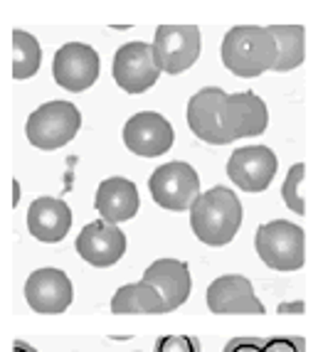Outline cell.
<instances>
[{"mask_svg": "<svg viewBox=\"0 0 318 352\" xmlns=\"http://www.w3.org/2000/svg\"><path fill=\"white\" fill-rule=\"evenodd\" d=\"M188 126L210 146H230L240 138L264 133L269 109L254 91L227 94L220 87H205L190 96Z\"/></svg>", "mask_w": 318, "mask_h": 352, "instance_id": "obj_1", "label": "cell"}, {"mask_svg": "<svg viewBox=\"0 0 318 352\" xmlns=\"http://www.w3.org/2000/svg\"><path fill=\"white\" fill-rule=\"evenodd\" d=\"M193 234L207 247H224L237 236L242 227V202L230 188H218L200 192L190 207Z\"/></svg>", "mask_w": 318, "mask_h": 352, "instance_id": "obj_2", "label": "cell"}, {"mask_svg": "<svg viewBox=\"0 0 318 352\" xmlns=\"http://www.w3.org/2000/svg\"><path fill=\"white\" fill-rule=\"evenodd\" d=\"M222 65L242 79H252L271 72L277 59V42L269 28L259 25H235L222 40Z\"/></svg>", "mask_w": 318, "mask_h": 352, "instance_id": "obj_3", "label": "cell"}, {"mask_svg": "<svg viewBox=\"0 0 318 352\" xmlns=\"http://www.w3.org/2000/svg\"><path fill=\"white\" fill-rule=\"evenodd\" d=\"M254 249L269 269L299 271L306 261V234L299 224L274 219L254 232Z\"/></svg>", "mask_w": 318, "mask_h": 352, "instance_id": "obj_4", "label": "cell"}, {"mask_svg": "<svg viewBox=\"0 0 318 352\" xmlns=\"http://www.w3.org/2000/svg\"><path fill=\"white\" fill-rule=\"evenodd\" d=\"M82 129V113L72 101H47L30 113L25 135L40 151L67 146Z\"/></svg>", "mask_w": 318, "mask_h": 352, "instance_id": "obj_5", "label": "cell"}, {"mask_svg": "<svg viewBox=\"0 0 318 352\" xmlns=\"http://www.w3.org/2000/svg\"><path fill=\"white\" fill-rule=\"evenodd\" d=\"M153 59L163 74H183L202 52V35L198 25H160L156 30Z\"/></svg>", "mask_w": 318, "mask_h": 352, "instance_id": "obj_6", "label": "cell"}, {"mask_svg": "<svg viewBox=\"0 0 318 352\" xmlns=\"http://www.w3.org/2000/svg\"><path fill=\"white\" fill-rule=\"evenodd\" d=\"M151 197L158 207L168 212H188L193 202L200 197V175L193 165L183 160H173L156 168L148 180Z\"/></svg>", "mask_w": 318, "mask_h": 352, "instance_id": "obj_7", "label": "cell"}, {"mask_svg": "<svg viewBox=\"0 0 318 352\" xmlns=\"http://www.w3.org/2000/svg\"><path fill=\"white\" fill-rule=\"evenodd\" d=\"M101 72V59L94 47H89L84 42H67L57 50L52 62L54 82L62 89L79 94L94 87Z\"/></svg>", "mask_w": 318, "mask_h": 352, "instance_id": "obj_8", "label": "cell"}, {"mask_svg": "<svg viewBox=\"0 0 318 352\" xmlns=\"http://www.w3.org/2000/svg\"><path fill=\"white\" fill-rule=\"evenodd\" d=\"M114 82L126 94H143L158 82L160 69L153 59V47L148 42H126L114 54Z\"/></svg>", "mask_w": 318, "mask_h": 352, "instance_id": "obj_9", "label": "cell"}, {"mask_svg": "<svg viewBox=\"0 0 318 352\" xmlns=\"http://www.w3.org/2000/svg\"><path fill=\"white\" fill-rule=\"evenodd\" d=\"M279 170L277 153L266 146L237 148L227 160V175L242 192H264Z\"/></svg>", "mask_w": 318, "mask_h": 352, "instance_id": "obj_10", "label": "cell"}, {"mask_svg": "<svg viewBox=\"0 0 318 352\" xmlns=\"http://www.w3.org/2000/svg\"><path fill=\"white\" fill-rule=\"evenodd\" d=\"M74 249L87 264L96 266V269H109L124 258L126 234L118 224L96 219V222H89L77 234Z\"/></svg>", "mask_w": 318, "mask_h": 352, "instance_id": "obj_11", "label": "cell"}, {"mask_svg": "<svg viewBox=\"0 0 318 352\" xmlns=\"http://www.w3.org/2000/svg\"><path fill=\"white\" fill-rule=\"evenodd\" d=\"M176 133L168 118L156 111H141L126 121L124 126V143L131 153L141 158H156L173 148Z\"/></svg>", "mask_w": 318, "mask_h": 352, "instance_id": "obj_12", "label": "cell"}, {"mask_svg": "<svg viewBox=\"0 0 318 352\" xmlns=\"http://www.w3.org/2000/svg\"><path fill=\"white\" fill-rule=\"evenodd\" d=\"M74 291L72 281L62 269H37L25 281V300L32 311L45 316L65 313L72 305Z\"/></svg>", "mask_w": 318, "mask_h": 352, "instance_id": "obj_13", "label": "cell"}, {"mask_svg": "<svg viewBox=\"0 0 318 352\" xmlns=\"http://www.w3.org/2000/svg\"><path fill=\"white\" fill-rule=\"evenodd\" d=\"M207 308L218 316H262L264 303L254 296L252 281L242 274H224L215 278L207 288Z\"/></svg>", "mask_w": 318, "mask_h": 352, "instance_id": "obj_14", "label": "cell"}, {"mask_svg": "<svg viewBox=\"0 0 318 352\" xmlns=\"http://www.w3.org/2000/svg\"><path fill=\"white\" fill-rule=\"evenodd\" d=\"M141 281L148 283L160 296V300L165 305V313L180 308L188 300L190 286H193L188 264L178 261V258H158V261H153L146 269Z\"/></svg>", "mask_w": 318, "mask_h": 352, "instance_id": "obj_15", "label": "cell"}, {"mask_svg": "<svg viewBox=\"0 0 318 352\" xmlns=\"http://www.w3.org/2000/svg\"><path fill=\"white\" fill-rule=\"evenodd\" d=\"M94 207L104 222H112V224L129 222L141 210L138 188H136L129 177H118V175L106 177L99 188H96Z\"/></svg>", "mask_w": 318, "mask_h": 352, "instance_id": "obj_16", "label": "cell"}, {"mask_svg": "<svg viewBox=\"0 0 318 352\" xmlns=\"http://www.w3.org/2000/svg\"><path fill=\"white\" fill-rule=\"evenodd\" d=\"M72 229V210L65 200L59 197H37L28 210V232L37 241L45 244H57Z\"/></svg>", "mask_w": 318, "mask_h": 352, "instance_id": "obj_17", "label": "cell"}, {"mask_svg": "<svg viewBox=\"0 0 318 352\" xmlns=\"http://www.w3.org/2000/svg\"><path fill=\"white\" fill-rule=\"evenodd\" d=\"M269 32L277 42V59L271 72L284 74L304 65L306 57V30L304 25H269Z\"/></svg>", "mask_w": 318, "mask_h": 352, "instance_id": "obj_18", "label": "cell"}, {"mask_svg": "<svg viewBox=\"0 0 318 352\" xmlns=\"http://www.w3.org/2000/svg\"><path fill=\"white\" fill-rule=\"evenodd\" d=\"M112 313H116V316H138V313L156 316V313H165V305L148 283L136 281L129 286H121L114 294Z\"/></svg>", "mask_w": 318, "mask_h": 352, "instance_id": "obj_19", "label": "cell"}, {"mask_svg": "<svg viewBox=\"0 0 318 352\" xmlns=\"http://www.w3.org/2000/svg\"><path fill=\"white\" fill-rule=\"evenodd\" d=\"M42 65V50L35 37L25 30H12V76L23 82L35 76Z\"/></svg>", "mask_w": 318, "mask_h": 352, "instance_id": "obj_20", "label": "cell"}, {"mask_svg": "<svg viewBox=\"0 0 318 352\" xmlns=\"http://www.w3.org/2000/svg\"><path fill=\"white\" fill-rule=\"evenodd\" d=\"M304 177H306V165L294 163L289 168V175H286V180H284V185H282L284 202H286V207H289L291 212H296V214H306V202H304V197H301V182H304Z\"/></svg>", "mask_w": 318, "mask_h": 352, "instance_id": "obj_21", "label": "cell"}, {"mask_svg": "<svg viewBox=\"0 0 318 352\" xmlns=\"http://www.w3.org/2000/svg\"><path fill=\"white\" fill-rule=\"evenodd\" d=\"M156 352H202L195 335H163L156 340Z\"/></svg>", "mask_w": 318, "mask_h": 352, "instance_id": "obj_22", "label": "cell"}, {"mask_svg": "<svg viewBox=\"0 0 318 352\" xmlns=\"http://www.w3.org/2000/svg\"><path fill=\"white\" fill-rule=\"evenodd\" d=\"M262 352H306V340L299 335H279L266 338Z\"/></svg>", "mask_w": 318, "mask_h": 352, "instance_id": "obj_23", "label": "cell"}, {"mask_svg": "<svg viewBox=\"0 0 318 352\" xmlns=\"http://www.w3.org/2000/svg\"><path fill=\"white\" fill-rule=\"evenodd\" d=\"M262 347H264V340L259 338H232L222 352H262Z\"/></svg>", "mask_w": 318, "mask_h": 352, "instance_id": "obj_24", "label": "cell"}, {"mask_svg": "<svg viewBox=\"0 0 318 352\" xmlns=\"http://www.w3.org/2000/svg\"><path fill=\"white\" fill-rule=\"evenodd\" d=\"M306 311V303H304V300H291V303H279L277 305V313H284V316H286V313H291V316H296V313H304Z\"/></svg>", "mask_w": 318, "mask_h": 352, "instance_id": "obj_25", "label": "cell"}, {"mask_svg": "<svg viewBox=\"0 0 318 352\" xmlns=\"http://www.w3.org/2000/svg\"><path fill=\"white\" fill-rule=\"evenodd\" d=\"M12 352H37L35 347L30 345V342H25V340H15L12 342Z\"/></svg>", "mask_w": 318, "mask_h": 352, "instance_id": "obj_26", "label": "cell"}]
</instances>
